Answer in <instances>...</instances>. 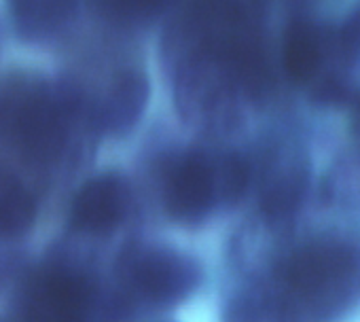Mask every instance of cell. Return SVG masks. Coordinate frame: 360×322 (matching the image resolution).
<instances>
[{"mask_svg": "<svg viewBox=\"0 0 360 322\" xmlns=\"http://www.w3.org/2000/svg\"><path fill=\"white\" fill-rule=\"evenodd\" d=\"M261 223L276 231H288L309 195V161L299 146H271L257 172Z\"/></svg>", "mask_w": 360, "mask_h": 322, "instance_id": "7", "label": "cell"}, {"mask_svg": "<svg viewBox=\"0 0 360 322\" xmlns=\"http://www.w3.org/2000/svg\"><path fill=\"white\" fill-rule=\"evenodd\" d=\"M81 123L89 125L104 138H125L131 134L150 100L148 75L136 66L115 70L96 96H85L75 89Z\"/></svg>", "mask_w": 360, "mask_h": 322, "instance_id": "8", "label": "cell"}, {"mask_svg": "<svg viewBox=\"0 0 360 322\" xmlns=\"http://www.w3.org/2000/svg\"><path fill=\"white\" fill-rule=\"evenodd\" d=\"M159 198L167 219L180 227H200L219 208L217 150L180 148L169 153L159 168Z\"/></svg>", "mask_w": 360, "mask_h": 322, "instance_id": "5", "label": "cell"}, {"mask_svg": "<svg viewBox=\"0 0 360 322\" xmlns=\"http://www.w3.org/2000/svg\"><path fill=\"white\" fill-rule=\"evenodd\" d=\"M352 68L341 53L337 32L309 20L295 18L282 39V70L286 79L309 91L326 79Z\"/></svg>", "mask_w": 360, "mask_h": 322, "instance_id": "9", "label": "cell"}, {"mask_svg": "<svg viewBox=\"0 0 360 322\" xmlns=\"http://www.w3.org/2000/svg\"><path fill=\"white\" fill-rule=\"evenodd\" d=\"M98 286L83 269L53 263L34 271L24 288V322H91Z\"/></svg>", "mask_w": 360, "mask_h": 322, "instance_id": "6", "label": "cell"}, {"mask_svg": "<svg viewBox=\"0 0 360 322\" xmlns=\"http://www.w3.org/2000/svg\"><path fill=\"white\" fill-rule=\"evenodd\" d=\"M349 110H352V117H349V134H352V140L356 142V146L360 148V91H354L352 100H349Z\"/></svg>", "mask_w": 360, "mask_h": 322, "instance_id": "16", "label": "cell"}, {"mask_svg": "<svg viewBox=\"0 0 360 322\" xmlns=\"http://www.w3.org/2000/svg\"><path fill=\"white\" fill-rule=\"evenodd\" d=\"M20 39L47 43L58 39L77 18L79 0H5Z\"/></svg>", "mask_w": 360, "mask_h": 322, "instance_id": "11", "label": "cell"}, {"mask_svg": "<svg viewBox=\"0 0 360 322\" xmlns=\"http://www.w3.org/2000/svg\"><path fill=\"white\" fill-rule=\"evenodd\" d=\"M39 206L30 187L9 168H0V240L26 236L37 223Z\"/></svg>", "mask_w": 360, "mask_h": 322, "instance_id": "13", "label": "cell"}, {"mask_svg": "<svg viewBox=\"0 0 360 322\" xmlns=\"http://www.w3.org/2000/svg\"><path fill=\"white\" fill-rule=\"evenodd\" d=\"M257 278L284 322H345L360 309V223L288 240Z\"/></svg>", "mask_w": 360, "mask_h": 322, "instance_id": "1", "label": "cell"}, {"mask_svg": "<svg viewBox=\"0 0 360 322\" xmlns=\"http://www.w3.org/2000/svg\"><path fill=\"white\" fill-rule=\"evenodd\" d=\"M335 32H337V41H339L343 58L347 60L349 66H354V62L360 58V7H356L345 18L341 28Z\"/></svg>", "mask_w": 360, "mask_h": 322, "instance_id": "15", "label": "cell"}, {"mask_svg": "<svg viewBox=\"0 0 360 322\" xmlns=\"http://www.w3.org/2000/svg\"><path fill=\"white\" fill-rule=\"evenodd\" d=\"M77 123L81 117L72 87L34 72L9 75L0 87V136L26 161H60Z\"/></svg>", "mask_w": 360, "mask_h": 322, "instance_id": "2", "label": "cell"}, {"mask_svg": "<svg viewBox=\"0 0 360 322\" xmlns=\"http://www.w3.org/2000/svg\"><path fill=\"white\" fill-rule=\"evenodd\" d=\"M131 187L119 172H100L85 181L68 208V225L83 236H110L129 217Z\"/></svg>", "mask_w": 360, "mask_h": 322, "instance_id": "10", "label": "cell"}, {"mask_svg": "<svg viewBox=\"0 0 360 322\" xmlns=\"http://www.w3.org/2000/svg\"><path fill=\"white\" fill-rule=\"evenodd\" d=\"M117 280L138 305L172 309L198 292L204 267L193 255L172 244L134 242L117 259Z\"/></svg>", "mask_w": 360, "mask_h": 322, "instance_id": "3", "label": "cell"}, {"mask_svg": "<svg viewBox=\"0 0 360 322\" xmlns=\"http://www.w3.org/2000/svg\"><path fill=\"white\" fill-rule=\"evenodd\" d=\"M102 11L119 22H146L163 13L172 0H98Z\"/></svg>", "mask_w": 360, "mask_h": 322, "instance_id": "14", "label": "cell"}, {"mask_svg": "<svg viewBox=\"0 0 360 322\" xmlns=\"http://www.w3.org/2000/svg\"><path fill=\"white\" fill-rule=\"evenodd\" d=\"M244 96L229 75L202 53L180 56L174 75L176 110L187 125L210 136H225L242 123Z\"/></svg>", "mask_w": 360, "mask_h": 322, "instance_id": "4", "label": "cell"}, {"mask_svg": "<svg viewBox=\"0 0 360 322\" xmlns=\"http://www.w3.org/2000/svg\"><path fill=\"white\" fill-rule=\"evenodd\" d=\"M320 198L326 208L360 223V148L354 146L339 155L320 183Z\"/></svg>", "mask_w": 360, "mask_h": 322, "instance_id": "12", "label": "cell"}]
</instances>
